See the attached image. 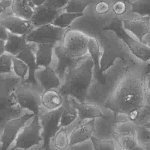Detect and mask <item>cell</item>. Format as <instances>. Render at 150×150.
<instances>
[{
    "instance_id": "30",
    "label": "cell",
    "mask_w": 150,
    "mask_h": 150,
    "mask_svg": "<svg viewBox=\"0 0 150 150\" xmlns=\"http://www.w3.org/2000/svg\"><path fill=\"white\" fill-rule=\"evenodd\" d=\"M114 139L121 150H145L143 146L138 144L135 136H115Z\"/></svg>"
},
{
    "instance_id": "9",
    "label": "cell",
    "mask_w": 150,
    "mask_h": 150,
    "mask_svg": "<svg viewBox=\"0 0 150 150\" xmlns=\"http://www.w3.org/2000/svg\"><path fill=\"white\" fill-rule=\"evenodd\" d=\"M63 111V105L60 108L53 111H44L40 109L38 115L41 127L42 144L44 150L49 149L50 139L60 128V118Z\"/></svg>"
},
{
    "instance_id": "44",
    "label": "cell",
    "mask_w": 150,
    "mask_h": 150,
    "mask_svg": "<svg viewBox=\"0 0 150 150\" xmlns=\"http://www.w3.org/2000/svg\"><path fill=\"white\" fill-rule=\"evenodd\" d=\"M146 89L148 95L150 96V77H146L145 80Z\"/></svg>"
},
{
    "instance_id": "6",
    "label": "cell",
    "mask_w": 150,
    "mask_h": 150,
    "mask_svg": "<svg viewBox=\"0 0 150 150\" xmlns=\"http://www.w3.org/2000/svg\"><path fill=\"white\" fill-rule=\"evenodd\" d=\"M114 32L125 44L131 54L142 62L150 60V49L144 43L141 42L122 27V20L115 17L111 23L103 30Z\"/></svg>"
},
{
    "instance_id": "45",
    "label": "cell",
    "mask_w": 150,
    "mask_h": 150,
    "mask_svg": "<svg viewBox=\"0 0 150 150\" xmlns=\"http://www.w3.org/2000/svg\"><path fill=\"white\" fill-rule=\"evenodd\" d=\"M12 150H44L42 148L41 146L40 145H37V146H33L30 148H29V149H12Z\"/></svg>"
},
{
    "instance_id": "14",
    "label": "cell",
    "mask_w": 150,
    "mask_h": 150,
    "mask_svg": "<svg viewBox=\"0 0 150 150\" xmlns=\"http://www.w3.org/2000/svg\"><path fill=\"white\" fill-rule=\"evenodd\" d=\"M122 25L127 32L142 43L150 32V18L149 16L123 19Z\"/></svg>"
},
{
    "instance_id": "38",
    "label": "cell",
    "mask_w": 150,
    "mask_h": 150,
    "mask_svg": "<svg viewBox=\"0 0 150 150\" xmlns=\"http://www.w3.org/2000/svg\"><path fill=\"white\" fill-rule=\"evenodd\" d=\"M68 149L69 150H93V146L90 139L82 143L70 146Z\"/></svg>"
},
{
    "instance_id": "13",
    "label": "cell",
    "mask_w": 150,
    "mask_h": 150,
    "mask_svg": "<svg viewBox=\"0 0 150 150\" xmlns=\"http://www.w3.org/2000/svg\"><path fill=\"white\" fill-rule=\"evenodd\" d=\"M0 24L12 34L26 35L34 28L29 20L14 15L10 7L0 16Z\"/></svg>"
},
{
    "instance_id": "20",
    "label": "cell",
    "mask_w": 150,
    "mask_h": 150,
    "mask_svg": "<svg viewBox=\"0 0 150 150\" xmlns=\"http://www.w3.org/2000/svg\"><path fill=\"white\" fill-rule=\"evenodd\" d=\"M79 123V122L77 119L71 125L68 127H60L50 139L48 150H67L70 146V134Z\"/></svg>"
},
{
    "instance_id": "51",
    "label": "cell",
    "mask_w": 150,
    "mask_h": 150,
    "mask_svg": "<svg viewBox=\"0 0 150 150\" xmlns=\"http://www.w3.org/2000/svg\"><path fill=\"white\" fill-rule=\"evenodd\" d=\"M148 34H150V32H149V33H148Z\"/></svg>"
},
{
    "instance_id": "43",
    "label": "cell",
    "mask_w": 150,
    "mask_h": 150,
    "mask_svg": "<svg viewBox=\"0 0 150 150\" xmlns=\"http://www.w3.org/2000/svg\"><path fill=\"white\" fill-rule=\"evenodd\" d=\"M5 52V40L0 39V56Z\"/></svg>"
},
{
    "instance_id": "53",
    "label": "cell",
    "mask_w": 150,
    "mask_h": 150,
    "mask_svg": "<svg viewBox=\"0 0 150 150\" xmlns=\"http://www.w3.org/2000/svg\"><path fill=\"white\" fill-rule=\"evenodd\" d=\"M67 150H69V149H67Z\"/></svg>"
},
{
    "instance_id": "52",
    "label": "cell",
    "mask_w": 150,
    "mask_h": 150,
    "mask_svg": "<svg viewBox=\"0 0 150 150\" xmlns=\"http://www.w3.org/2000/svg\"><path fill=\"white\" fill-rule=\"evenodd\" d=\"M3 1V0H0V1Z\"/></svg>"
},
{
    "instance_id": "37",
    "label": "cell",
    "mask_w": 150,
    "mask_h": 150,
    "mask_svg": "<svg viewBox=\"0 0 150 150\" xmlns=\"http://www.w3.org/2000/svg\"><path fill=\"white\" fill-rule=\"evenodd\" d=\"M127 6L125 1H115L111 5V11L117 17L123 15L127 11Z\"/></svg>"
},
{
    "instance_id": "8",
    "label": "cell",
    "mask_w": 150,
    "mask_h": 150,
    "mask_svg": "<svg viewBox=\"0 0 150 150\" xmlns=\"http://www.w3.org/2000/svg\"><path fill=\"white\" fill-rule=\"evenodd\" d=\"M67 29L52 23L39 26L34 28L26 35V40L29 43L50 44L56 46L62 42Z\"/></svg>"
},
{
    "instance_id": "29",
    "label": "cell",
    "mask_w": 150,
    "mask_h": 150,
    "mask_svg": "<svg viewBox=\"0 0 150 150\" xmlns=\"http://www.w3.org/2000/svg\"><path fill=\"white\" fill-rule=\"evenodd\" d=\"M12 73L22 81H26L29 77V69L28 65L18 57H12Z\"/></svg>"
},
{
    "instance_id": "33",
    "label": "cell",
    "mask_w": 150,
    "mask_h": 150,
    "mask_svg": "<svg viewBox=\"0 0 150 150\" xmlns=\"http://www.w3.org/2000/svg\"><path fill=\"white\" fill-rule=\"evenodd\" d=\"M94 0H70L63 11L73 13H84Z\"/></svg>"
},
{
    "instance_id": "3",
    "label": "cell",
    "mask_w": 150,
    "mask_h": 150,
    "mask_svg": "<svg viewBox=\"0 0 150 150\" xmlns=\"http://www.w3.org/2000/svg\"><path fill=\"white\" fill-rule=\"evenodd\" d=\"M110 35L107 36L106 31H102L96 38L101 50L100 70L103 74L117 59H121L125 62L133 63V61L128 59V56H133L131 55V53L123 41L112 31H110Z\"/></svg>"
},
{
    "instance_id": "26",
    "label": "cell",
    "mask_w": 150,
    "mask_h": 150,
    "mask_svg": "<svg viewBox=\"0 0 150 150\" xmlns=\"http://www.w3.org/2000/svg\"><path fill=\"white\" fill-rule=\"evenodd\" d=\"M128 119L138 126L145 125L150 121V96H147L143 106Z\"/></svg>"
},
{
    "instance_id": "27",
    "label": "cell",
    "mask_w": 150,
    "mask_h": 150,
    "mask_svg": "<svg viewBox=\"0 0 150 150\" xmlns=\"http://www.w3.org/2000/svg\"><path fill=\"white\" fill-rule=\"evenodd\" d=\"M77 119L76 110L70 104L67 97H64L63 104V111L60 118V127H68Z\"/></svg>"
},
{
    "instance_id": "19",
    "label": "cell",
    "mask_w": 150,
    "mask_h": 150,
    "mask_svg": "<svg viewBox=\"0 0 150 150\" xmlns=\"http://www.w3.org/2000/svg\"><path fill=\"white\" fill-rule=\"evenodd\" d=\"M93 132L94 119L79 122L70 134V146L90 140Z\"/></svg>"
},
{
    "instance_id": "47",
    "label": "cell",
    "mask_w": 150,
    "mask_h": 150,
    "mask_svg": "<svg viewBox=\"0 0 150 150\" xmlns=\"http://www.w3.org/2000/svg\"><path fill=\"white\" fill-rule=\"evenodd\" d=\"M144 43L150 49V39H149V40H147V41H145V42H144Z\"/></svg>"
},
{
    "instance_id": "16",
    "label": "cell",
    "mask_w": 150,
    "mask_h": 150,
    "mask_svg": "<svg viewBox=\"0 0 150 150\" xmlns=\"http://www.w3.org/2000/svg\"><path fill=\"white\" fill-rule=\"evenodd\" d=\"M36 83L43 90L59 89L62 81L52 66L38 67L34 73Z\"/></svg>"
},
{
    "instance_id": "48",
    "label": "cell",
    "mask_w": 150,
    "mask_h": 150,
    "mask_svg": "<svg viewBox=\"0 0 150 150\" xmlns=\"http://www.w3.org/2000/svg\"><path fill=\"white\" fill-rule=\"evenodd\" d=\"M144 126H146V127H148V128H150V121L145 125H144Z\"/></svg>"
},
{
    "instance_id": "22",
    "label": "cell",
    "mask_w": 150,
    "mask_h": 150,
    "mask_svg": "<svg viewBox=\"0 0 150 150\" xmlns=\"http://www.w3.org/2000/svg\"><path fill=\"white\" fill-rule=\"evenodd\" d=\"M54 47L50 44H35L34 54L38 67L52 66Z\"/></svg>"
},
{
    "instance_id": "54",
    "label": "cell",
    "mask_w": 150,
    "mask_h": 150,
    "mask_svg": "<svg viewBox=\"0 0 150 150\" xmlns=\"http://www.w3.org/2000/svg\"><path fill=\"white\" fill-rule=\"evenodd\" d=\"M115 1H117V0H115ZM122 1H124V0H122Z\"/></svg>"
},
{
    "instance_id": "35",
    "label": "cell",
    "mask_w": 150,
    "mask_h": 150,
    "mask_svg": "<svg viewBox=\"0 0 150 150\" xmlns=\"http://www.w3.org/2000/svg\"><path fill=\"white\" fill-rule=\"evenodd\" d=\"M135 137L138 144L142 146L150 143V128L144 125H137Z\"/></svg>"
},
{
    "instance_id": "36",
    "label": "cell",
    "mask_w": 150,
    "mask_h": 150,
    "mask_svg": "<svg viewBox=\"0 0 150 150\" xmlns=\"http://www.w3.org/2000/svg\"><path fill=\"white\" fill-rule=\"evenodd\" d=\"M12 56L5 52L0 56V74H12Z\"/></svg>"
},
{
    "instance_id": "7",
    "label": "cell",
    "mask_w": 150,
    "mask_h": 150,
    "mask_svg": "<svg viewBox=\"0 0 150 150\" xmlns=\"http://www.w3.org/2000/svg\"><path fill=\"white\" fill-rule=\"evenodd\" d=\"M42 141L41 127L38 116L34 115L24 125L8 150L27 149L35 146H41Z\"/></svg>"
},
{
    "instance_id": "55",
    "label": "cell",
    "mask_w": 150,
    "mask_h": 150,
    "mask_svg": "<svg viewBox=\"0 0 150 150\" xmlns=\"http://www.w3.org/2000/svg\"><path fill=\"white\" fill-rule=\"evenodd\" d=\"M1 1H0V2H1Z\"/></svg>"
},
{
    "instance_id": "34",
    "label": "cell",
    "mask_w": 150,
    "mask_h": 150,
    "mask_svg": "<svg viewBox=\"0 0 150 150\" xmlns=\"http://www.w3.org/2000/svg\"><path fill=\"white\" fill-rule=\"evenodd\" d=\"M131 12L140 16L150 18V0H135L131 4Z\"/></svg>"
},
{
    "instance_id": "28",
    "label": "cell",
    "mask_w": 150,
    "mask_h": 150,
    "mask_svg": "<svg viewBox=\"0 0 150 150\" xmlns=\"http://www.w3.org/2000/svg\"><path fill=\"white\" fill-rule=\"evenodd\" d=\"M84 15V13H73L62 11L53 21L52 24L63 29L71 28L72 23L78 18Z\"/></svg>"
},
{
    "instance_id": "32",
    "label": "cell",
    "mask_w": 150,
    "mask_h": 150,
    "mask_svg": "<svg viewBox=\"0 0 150 150\" xmlns=\"http://www.w3.org/2000/svg\"><path fill=\"white\" fill-rule=\"evenodd\" d=\"M91 141L93 150H121L113 139H100L92 137Z\"/></svg>"
},
{
    "instance_id": "2",
    "label": "cell",
    "mask_w": 150,
    "mask_h": 150,
    "mask_svg": "<svg viewBox=\"0 0 150 150\" xmlns=\"http://www.w3.org/2000/svg\"><path fill=\"white\" fill-rule=\"evenodd\" d=\"M94 64L91 57L86 55L65 73L58 90L64 97H69L84 102L93 80Z\"/></svg>"
},
{
    "instance_id": "23",
    "label": "cell",
    "mask_w": 150,
    "mask_h": 150,
    "mask_svg": "<svg viewBox=\"0 0 150 150\" xmlns=\"http://www.w3.org/2000/svg\"><path fill=\"white\" fill-rule=\"evenodd\" d=\"M27 45L26 35H15L8 32V36L5 41V52L16 57L24 50Z\"/></svg>"
},
{
    "instance_id": "4",
    "label": "cell",
    "mask_w": 150,
    "mask_h": 150,
    "mask_svg": "<svg viewBox=\"0 0 150 150\" xmlns=\"http://www.w3.org/2000/svg\"><path fill=\"white\" fill-rule=\"evenodd\" d=\"M21 81L13 74H0V137L9 120L29 112L21 109L13 98V92Z\"/></svg>"
},
{
    "instance_id": "5",
    "label": "cell",
    "mask_w": 150,
    "mask_h": 150,
    "mask_svg": "<svg viewBox=\"0 0 150 150\" xmlns=\"http://www.w3.org/2000/svg\"><path fill=\"white\" fill-rule=\"evenodd\" d=\"M43 90L36 84L21 81L13 92L15 103L23 110L38 115Z\"/></svg>"
},
{
    "instance_id": "18",
    "label": "cell",
    "mask_w": 150,
    "mask_h": 150,
    "mask_svg": "<svg viewBox=\"0 0 150 150\" xmlns=\"http://www.w3.org/2000/svg\"><path fill=\"white\" fill-rule=\"evenodd\" d=\"M62 11L56 9L46 4L35 8L33 13L29 21L33 28L50 24Z\"/></svg>"
},
{
    "instance_id": "10",
    "label": "cell",
    "mask_w": 150,
    "mask_h": 150,
    "mask_svg": "<svg viewBox=\"0 0 150 150\" xmlns=\"http://www.w3.org/2000/svg\"><path fill=\"white\" fill-rule=\"evenodd\" d=\"M88 36L82 32L75 29L69 28L66 30L62 45L71 56L81 59L88 53Z\"/></svg>"
},
{
    "instance_id": "46",
    "label": "cell",
    "mask_w": 150,
    "mask_h": 150,
    "mask_svg": "<svg viewBox=\"0 0 150 150\" xmlns=\"http://www.w3.org/2000/svg\"><path fill=\"white\" fill-rule=\"evenodd\" d=\"M143 147L145 150H150V143L144 145Z\"/></svg>"
},
{
    "instance_id": "25",
    "label": "cell",
    "mask_w": 150,
    "mask_h": 150,
    "mask_svg": "<svg viewBox=\"0 0 150 150\" xmlns=\"http://www.w3.org/2000/svg\"><path fill=\"white\" fill-rule=\"evenodd\" d=\"M34 46L35 44L28 43L26 47L16 57L23 60L29 69V77L26 82L36 84L34 79V73L38 67L34 54Z\"/></svg>"
},
{
    "instance_id": "12",
    "label": "cell",
    "mask_w": 150,
    "mask_h": 150,
    "mask_svg": "<svg viewBox=\"0 0 150 150\" xmlns=\"http://www.w3.org/2000/svg\"><path fill=\"white\" fill-rule=\"evenodd\" d=\"M33 116V114L26 112L20 117L9 120L5 124L0 137L2 150L9 149L24 125Z\"/></svg>"
},
{
    "instance_id": "41",
    "label": "cell",
    "mask_w": 150,
    "mask_h": 150,
    "mask_svg": "<svg viewBox=\"0 0 150 150\" xmlns=\"http://www.w3.org/2000/svg\"><path fill=\"white\" fill-rule=\"evenodd\" d=\"M8 36V31L6 29L0 24V39L5 40L6 39Z\"/></svg>"
},
{
    "instance_id": "39",
    "label": "cell",
    "mask_w": 150,
    "mask_h": 150,
    "mask_svg": "<svg viewBox=\"0 0 150 150\" xmlns=\"http://www.w3.org/2000/svg\"><path fill=\"white\" fill-rule=\"evenodd\" d=\"M70 0H47L46 4L50 6L57 9L62 10L66 6Z\"/></svg>"
},
{
    "instance_id": "15",
    "label": "cell",
    "mask_w": 150,
    "mask_h": 150,
    "mask_svg": "<svg viewBox=\"0 0 150 150\" xmlns=\"http://www.w3.org/2000/svg\"><path fill=\"white\" fill-rule=\"evenodd\" d=\"M82 58L76 59L71 56L64 50L60 43L54 46L52 67L62 81L67 70L77 64Z\"/></svg>"
},
{
    "instance_id": "50",
    "label": "cell",
    "mask_w": 150,
    "mask_h": 150,
    "mask_svg": "<svg viewBox=\"0 0 150 150\" xmlns=\"http://www.w3.org/2000/svg\"><path fill=\"white\" fill-rule=\"evenodd\" d=\"M148 77H150V75H149V76Z\"/></svg>"
},
{
    "instance_id": "40",
    "label": "cell",
    "mask_w": 150,
    "mask_h": 150,
    "mask_svg": "<svg viewBox=\"0 0 150 150\" xmlns=\"http://www.w3.org/2000/svg\"><path fill=\"white\" fill-rule=\"evenodd\" d=\"M11 0H3L0 2V16L11 6Z\"/></svg>"
},
{
    "instance_id": "1",
    "label": "cell",
    "mask_w": 150,
    "mask_h": 150,
    "mask_svg": "<svg viewBox=\"0 0 150 150\" xmlns=\"http://www.w3.org/2000/svg\"><path fill=\"white\" fill-rule=\"evenodd\" d=\"M145 80L142 74H127L120 80L104 107L129 118L139 110L146 101L148 94Z\"/></svg>"
},
{
    "instance_id": "11",
    "label": "cell",
    "mask_w": 150,
    "mask_h": 150,
    "mask_svg": "<svg viewBox=\"0 0 150 150\" xmlns=\"http://www.w3.org/2000/svg\"><path fill=\"white\" fill-rule=\"evenodd\" d=\"M118 115L114 111L103 107L100 116L94 119L93 137L100 139H114Z\"/></svg>"
},
{
    "instance_id": "31",
    "label": "cell",
    "mask_w": 150,
    "mask_h": 150,
    "mask_svg": "<svg viewBox=\"0 0 150 150\" xmlns=\"http://www.w3.org/2000/svg\"><path fill=\"white\" fill-rule=\"evenodd\" d=\"M137 127V125L129 119L120 121L115 127L114 137L115 136H135Z\"/></svg>"
},
{
    "instance_id": "42",
    "label": "cell",
    "mask_w": 150,
    "mask_h": 150,
    "mask_svg": "<svg viewBox=\"0 0 150 150\" xmlns=\"http://www.w3.org/2000/svg\"><path fill=\"white\" fill-rule=\"evenodd\" d=\"M31 1L35 8L40 6L42 5L46 4L47 1V0H31Z\"/></svg>"
},
{
    "instance_id": "49",
    "label": "cell",
    "mask_w": 150,
    "mask_h": 150,
    "mask_svg": "<svg viewBox=\"0 0 150 150\" xmlns=\"http://www.w3.org/2000/svg\"><path fill=\"white\" fill-rule=\"evenodd\" d=\"M0 150H2V145H1V142H0Z\"/></svg>"
},
{
    "instance_id": "17",
    "label": "cell",
    "mask_w": 150,
    "mask_h": 150,
    "mask_svg": "<svg viewBox=\"0 0 150 150\" xmlns=\"http://www.w3.org/2000/svg\"><path fill=\"white\" fill-rule=\"evenodd\" d=\"M70 104L76 110L77 120L79 122L95 119L101 115L103 107L97 104L84 101H78L71 97H67Z\"/></svg>"
},
{
    "instance_id": "24",
    "label": "cell",
    "mask_w": 150,
    "mask_h": 150,
    "mask_svg": "<svg viewBox=\"0 0 150 150\" xmlns=\"http://www.w3.org/2000/svg\"><path fill=\"white\" fill-rule=\"evenodd\" d=\"M35 8L31 0H11L10 9L12 12L23 19L30 20Z\"/></svg>"
},
{
    "instance_id": "21",
    "label": "cell",
    "mask_w": 150,
    "mask_h": 150,
    "mask_svg": "<svg viewBox=\"0 0 150 150\" xmlns=\"http://www.w3.org/2000/svg\"><path fill=\"white\" fill-rule=\"evenodd\" d=\"M64 97L58 89H50L43 91L40 98V110L50 111L62 107Z\"/></svg>"
}]
</instances>
